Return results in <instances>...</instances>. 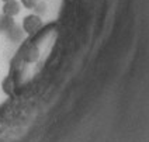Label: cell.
Instances as JSON below:
<instances>
[{
    "label": "cell",
    "mask_w": 149,
    "mask_h": 142,
    "mask_svg": "<svg viewBox=\"0 0 149 142\" xmlns=\"http://www.w3.org/2000/svg\"><path fill=\"white\" fill-rule=\"evenodd\" d=\"M42 27V20L38 14H30L23 20V31L27 34L37 33Z\"/></svg>",
    "instance_id": "cell-1"
},
{
    "label": "cell",
    "mask_w": 149,
    "mask_h": 142,
    "mask_svg": "<svg viewBox=\"0 0 149 142\" xmlns=\"http://www.w3.org/2000/svg\"><path fill=\"white\" fill-rule=\"evenodd\" d=\"M3 14L8 17H14L20 13V3L17 0H10L3 4Z\"/></svg>",
    "instance_id": "cell-2"
},
{
    "label": "cell",
    "mask_w": 149,
    "mask_h": 142,
    "mask_svg": "<svg viewBox=\"0 0 149 142\" xmlns=\"http://www.w3.org/2000/svg\"><path fill=\"white\" fill-rule=\"evenodd\" d=\"M20 1H21V4H23L25 8H28V10L35 8L37 4H38V0H20Z\"/></svg>",
    "instance_id": "cell-3"
}]
</instances>
